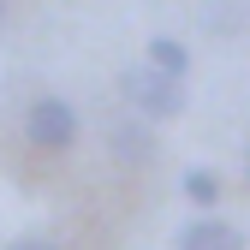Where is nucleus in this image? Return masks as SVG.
Returning <instances> with one entry per match:
<instances>
[{"mask_svg":"<svg viewBox=\"0 0 250 250\" xmlns=\"http://www.w3.org/2000/svg\"><path fill=\"white\" fill-rule=\"evenodd\" d=\"M24 131H30L36 149H72V143H78V107L60 102V96H42V102H30Z\"/></svg>","mask_w":250,"mask_h":250,"instance_id":"f03ea898","label":"nucleus"},{"mask_svg":"<svg viewBox=\"0 0 250 250\" xmlns=\"http://www.w3.org/2000/svg\"><path fill=\"white\" fill-rule=\"evenodd\" d=\"M143 66H155L161 78H179V83H185V72H191V48H185V42H173V36H155Z\"/></svg>","mask_w":250,"mask_h":250,"instance_id":"20e7f679","label":"nucleus"},{"mask_svg":"<svg viewBox=\"0 0 250 250\" xmlns=\"http://www.w3.org/2000/svg\"><path fill=\"white\" fill-rule=\"evenodd\" d=\"M6 250H60V244H54V238H12Z\"/></svg>","mask_w":250,"mask_h":250,"instance_id":"0eeeda50","label":"nucleus"},{"mask_svg":"<svg viewBox=\"0 0 250 250\" xmlns=\"http://www.w3.org/2000/svg\"><path fill=\"white\" fill-rule=\"evenodd\" d=\"M173 250H244V232L232 221H191V227H179Z\"/></svg>","mask_w":250,"mask_h":250,"instance_id":"7ed1b4c3","label":"nucleus"},{"mask_svg":"<svg viewBox=\"0 0 250 250\" xmlns=\"http://www.w3.org/2000/svg\"><path fill=\"white\" fill-rule=\"evenodd\" d=\"M113 155H125V161H149V155H155V137L143 131V125H113Z\"/></svg>","mask_w":250,"mask_h":250,"instance_id":"39448f33","label":"nucleus"},{"mask_svg":"<svg viewBox=\"0 0 250 250\" xmlns=\"http://www.w3.org/2000/svg\"><path fill=\"white\" fill-rule=\"evenodd\" d=\"M185 197H191L197 208H208V203H221V179H214L208 167H191V173H185Z\"/></svg>","mask_w":250,"mask_h":250,"instance_id":"423d86ee","label":"nucleus"},{"mask_svg":"<svg viewBox=\"0 0 250 250\" xmlns=\"http://www.w3.org/2000/svg\"><path fill=\"white\" fill-rule=\"evenodd\" d=\"M0 18H6V0H0Z\"/></svg>","mask_w":250,"mask_h":250,"instance_id":"6e6552de","label":"nucleus"},{"mask_svg":"<svg viewBox=\"0 0 250 250\" xmlns=\"http://www.w3.org/2000/svg\"><path fill=\"white\" fill-rule=\"evenodd\" d=\"M119 96L131 102L143 119H173V113H185V83L179 78H161L155 66H125L119 72Z\"/></svg>","mask_w":250,"mask_h":250,"instance_id":"f257e3e1","label":"nucleus"},{"mask_svg":"<svg viewBox=\"0 0 250 250\" xmlns=\"http://www.w3.org/2000/svg\"><path fill=\"white\" fill-rule=\"evenodd\" d=\"M244 173H250V155H244Z\"/></svg>","mask_w":250,"mask_h":250,"instance_id":"1a4fd4ad","label":"nucleus"}]
</instances>
